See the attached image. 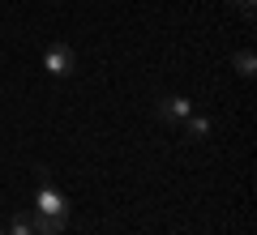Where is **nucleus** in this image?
Instances as JSON below:
<instances>
[{"instance_id":"nucleus-3","label":"nucleus","mask_w":257,"mask_h":235,"mask_svg":"<svg viewBox=\"0 0 257 235\" xmlns=\"http://www.w3.org/2000/svg\"><path fill=\"white\" fill-rule=\"evenodd\" d=\"M184 116H193V103L189 99H180V94L159 99V120H163V124H184Z\"/></svg>"},{"instance_id":"nucleus-6","label":"nucleus","mask_w":257,"mask_h":235,"mask_svg":"<svg viewBox=\"0 0 257 235\" xmlns=\"http://www.w3.org/2000/svg\"><path fill=\"white\" fill-rule=\"evenodd\" d=\"M253 52H248V47H244V52H236V73H240V77H253Z\"/></svg>"},{"instance_id":"nucleus-7","label":"nucleus","mask_w":257,"mask_h":235,"mask_svg":"<svg viewBox=\"0 0 257 235\" xmlns=\"http://www.w3.org/2000/svg\"><path fill=\"white\" fill-rule=\"evenodd\" d=\"M9 235H35V231H30V218H26V214H13V222H9Z\"/></svg>"},{"instance_id":"nucleus-1","label":"nucleus","mask_w":257,"mask_h":235,"mask_svg":"<svg viewBox=\"0 0 257 235\" xmlns=\"http://www.w3.org/2000/svg\"><path fill=\"white\" fill-rule=\"evenodd\" d=\"M35 209L39 214H56V218H69V201L47 184V171H39V197H35Z\"/></svg>"},{"instance_id":"nucleus-8","label":"nucleus","mask_w":257,"mask_h":235,"mask_svg":"<svg viewBox=\"0 0 257 235\" xmlns=\"http://www.w3.org/2000/svg\"><path fill=\"white\" fill-rule=\"evenodd\" d=\"M236 5H240V13H244V18H253V5H257V0H236Z\"/></svg>"},{"instance_id":"nucleus-4","label":"nucleus","mask_w":257,"mask_h":235,"mask_svg":"<svg viewBox=\"0 0 257 235\" xmlns=\"http://www.w3.org/2000/svg\"><path fill=\"white\" fill-rule=\"evenodd\" d=\"M64 222H69V218H56V214H30V231H39V235H60L64 231Z\"/></svg>"},{"instance_id":"nucleus-2","label":"nucleus","mask_w":257,"mask_h":235,"mask_svg":"<svg viewBox=\"0 0 257 235\" xmlns=\"http://www.w3.org/2000/svg\"><path fill=\"white\" fill-rule=\"evenodd\" d=\"M43 69L52 73V77H69V73L77 69V56H73V47H64V43H52L43 52Z\"/></svg>"},{"instance_id":"nucleus-5","label":"nucleus","mask_w":257,"mask_h":235,"mask_svg":"<svg viewBox=\"0 0 257 235\" xmlns=\"http://www.w3.org/2000/svg\"><path fill=\"white\" fill-rule=\"evenodd\" d=\"M206 133H210V120L206 116H184V137L189 141H202Z\"/></svg>"}]
</instances>
